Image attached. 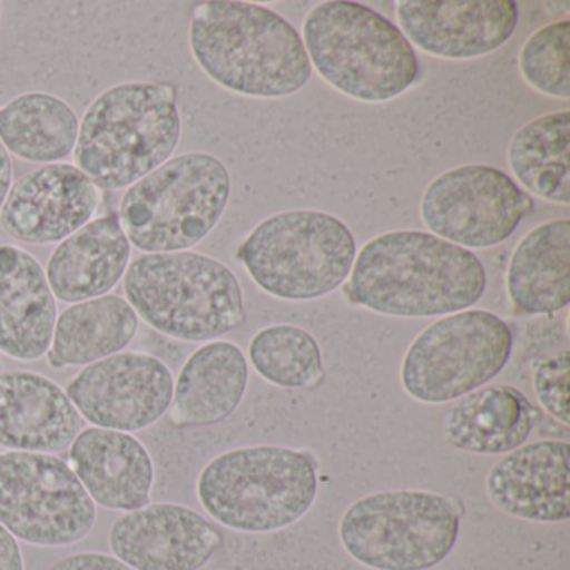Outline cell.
Segmentation results:
<instances>
[{
    "label": "cell",
    "instance_id": "484cf974",
    "mask_svg": "<svg viewBox=\"0 0 570 570\" xmlns=\"http://www.w3.org/2000/svg\"><path fill=\"white\" fill-rule=\"evenodd\" d=\"M78 135V112L59 96L26 92L0 106V142L22 161L65 163L75 153Z\"/></svg>",
    "mask_w": 570,
    "mask_h": 570
},
{
    "label": "cell",
    "instance_id": "603a6c76",
    "mask_svg": "<svg viewBox=\"0 0 570 570\" xmlns=\"http://www.w3.org/2000/svg\"><path fill=\"white\" fill-rule=\"evenodd\" d=\"M507 295L517 315L562 312L570 303V219L530 229L510 256Z\"/></svg>",
    "mask_w": 570,
    "mask_h": 570
},
{
    "label": "cell",
    "instance_id": "52a82bcc",
    "mask_svg": "<svg viewBox=\"0 0 570 570\" xmlns=\"http://www.w3.org/2000/svg\"><path fill=\"white\" fill-rule=\"evenodd\" d=\"M229 196L232 176L222 159L183 153L126 189L118 219L141 253L189 252L222 222Z\"/></svg>",
    "mask_w": 570,
    "mask_h": 570
},
{
    "label": "cell",
    "instance_id": "1f68e13d",
    "mask_svg": "<svg viewBox=\"0 0 570 570\" xmlns=\"http://www.w3.org/2000/svg\"><path fill=\"white\" fill-rule=\"evenodd\" d=\"M0 570H26L19 540L0 523Z\"/></svg>",
    "mask_w": 570,
    "mask_h": 570
},
{
    "label": "cell",
    "instance_id": "83f0119b",
    "mask_svg": "<svg viewBox=\"0 0 570 570\" xmlns=\"http://www.w3.org/2000/svg\"><path fill=\"white\" fill-rule=\"evenodd\" d=\"M249 362L259 376L279 389H309L325 376L315 336L286 323L266 326L253 336Z\"/></svg>",
    "mask_w": 570,
    "mask_h": 570
},
{
    "label": "cell",
    "instance_id": "2e32d148",
    "mask_svg": "<svg viewBox=\"0 0 570 570\" xmlns=\"http://www.w3.org/2000/svg\"><path fill=\"white\" fill-rule=\"evenodd\" d=\"M108 542L112 556L135 570H202L222 549L223 535L195 509L151 502L118 517Z\"/></svg>",
    "mask_w": 570,
    "mask_h": 570
},
{
    "label": "cell",
    "instance_id": "4dcf8cb0",
    "mask_svg": "<svg viewBox=\"0 0 570 570\" xmlns=\"http://www.w3.org/2000/svg\"><path fill=\"white\" fill-rule=\"evenodd\" d=\"M48 570H135L118 557L105 552H78L56 560Z\"/></svg>",
    "mask_w": 570,
    "mask_h": 570
},
{
    "label": "cell",
    "instance_id": "4316f807",
    "mask_svg": "<svg viewBox=\"0 0 570 570\" xmlns=\"http://www.w3.org/2000/svg\"><path fill=\"white\" fill-rule=\"evenodd\" d=\"M507 163L517 181L552 205H570V111L523 125L510 139Z\"/></svg>",
    "mask_w": 570,
    "mask_h": 570
},
{
    "label": "cell",
    "instance_id": "8fae6325",
    "mask_svg": "<svg viewBox=\"0 0 570 570\" xmlns=\"http://www.w3.org/2000/svg\"><path fill=\"white\" fill-rule=\"evenodd\" d=\"M98 522L75 470L55 453L0 452V523L35 547L76 546Z\"/></svg>",
    "mask_w": 570,
    "mask_h": 570
},
{
    "label": "cell",
    "instance_id": "7c38bea8",
    "mask_svg": "<svg viewBox=\"0 0 570 570\" xmlns=\"http://www.w3.org/2000/svg\"><path fill=\"white\" fill-rule=\"evenodd\" d=\"M533 199L502 169L463 165L436 176L422 195L429 233L470 249L507 242L532 215Z\"/></svg>",
    "mask_w": 570,
    "mask_h": 570
},
{
    "label": "cell",
    "instance_id": "44dd1931",
    "mask_svg": "<svg viewBox=\"0 0 570 570\" xmlns=\"http://www.w3.org/2000/svg\"><path fill=\"white\" fill-rule=\"evenodd\" d=\"M132 246L118 215L91 219L58 243L46 265V278L62 303H81L109 295L125 278Z\"/></svg>",
    "mask_w": 570,
    "mask_h": 570
},
{
    "label": "cell",
    "instance_id": "9c48e42d",
    "mask_svg": "<svg viewBox=\"0 0 570 570\" xmlns=\"http://www.w3.org/2000/svg\"><path fill=\"white\" fill-rule=\"evenodd\" d=\"M460 509L426 490H389L362 497L342 515L340 542L372 570H430L452 553Z\"/></svg>",
    "mask_w": 570,
    "mask_h": 570
},
{
    "label": "cell",
    "instance_id": "9a60e30c",
    "mask_svg": "<svg viewBox=\"0 0 570 570\" xmlns=\"http://www.w3.org/2000/svg\"><path fill=\"white\" fill-rule=\"evenodd\" d=\"M101 189L71 163L38 166L12 183L0 225L24 245L65 242L95 219Z\"/></svg>",
    "mask_w": 570,
    "mask_h": 570
},
{
    "label": "cell",
    "instance_id": "d6986e66",
    "mask_svg": "<svg viewBox=\"0 0 570 570\" xmlns=\"http://www.w3.org/2000/svg\"><path fill=\"white\" fill-rule=\"evenodd\" d=\"M68 463L102 509L131 512L151 503L155 462L132 433L86 426L69 446Z\"/></svg>",
    "mask_w": 570,
    "mask_h": 570
},
{
    "label": "cell",
    "instance_id": "8992f818",
    "mask_svg": "<svg viewBox=\"0 0 570 570\" xmlns=\"http://www.w3.org/2000/svg\"><path fill=\"white\" fill-rule=\"evenodd\" d=\"M196 495L205 512L226 529L276 532L309 512L318 495V473L302 450L242 446L206 463Z\"/></svg>",
    "mask_w": 570,
    "mask_h": 570
},
{
    "label": "cell",
    "instance_id": "f1b7e54d",
    "mask_svg": "<svg viewBox=\"0 0 570 570\" xmlns=\"http://www.w3.org/2000/svg\"><path fill=\"white\" fill-rule=\"evenodd\" d=\"M523 81L540 95L570 99V22H550L533 32L519 52Z\"/></svg>",
    "mask_w": 570,
    "mask_h": 570
},
{
    "label": "cell",
    "instance_id": "e0dca14e",
    "mask_svg": "<svg viewBox=\"0 0 570 570\" xmlns=\"http://www.w3.org/2000/svg\"><path fill=\"white\" fill-rule=\"evenodd\" d=\"M485 493L505 515L535 523L570 517V445L562 440L523 443L502 455L485 476Z\"/></svg>",
    "mask_w": 570,
    "mask_h": 570
},
{
    "label": "cell",
    "instance_id": "30bf717a",
    "mask_svg": "<svg viewBox=\"0 0 570 570\" xmlns=\"http://www.w3.org/2000/svg\"><path fill=\"white\" fill-rule=\"evenodd\" d=\"M512 348V330L499 315L463 309L442 316L413 340L400 366V382L416 402H455L492 382Z\"/></svg>",
    "mask_w": 570,
    "mask_h": 570
},
{
    "label": "cell",
    "instance_id": "ac0fdd59",
    "mask_svg": "<svg viewBox=\"0 0 570 570\" xmlns=\"http://www.w3.org/2000/svg\"><path fill=\"white\" fill-rule=\"evenodd\" d=\"M85 420L66 390L42 373H0V449L59 453L75 442Z\"/></svg>",
    "mask_w": 570,
    "mask_h": 570
},
{
    "label": "cell",
    "instance_id": "ba28073f",
    "mask_svg": "<svg viewBox=\"0 0 570 570\" xmlns=\"http://www.w3.org/2000/svg\"><path fill=\"white\" fill-rule=\"evenodd\" d=\"M355 258L348 226L316 209H289L263 219L238 249L255 285L286 302L325 298L348 279Z\"/></svg>",
    "mask_w": 570,
    "mask_h": 570
},
{
    "label": "cell",
    "instance_id": "d4e9b609",
    "mask_svg": "<svg viewBox=\"0 0 570 570\" xmlns=\"http://www.w3.org/2000/svg\"><path fill=\"white\" fill-rule=\"evenodd\" d=\"M139 318L119 295L72 303L59 313L49 346V365L56 370L85 366L125 352L138 335Z\"/></svg>",
    "mask_w": 570,
    "mask_h": 570
},
{
    "label": "cell",
    "instance_id": "5bb4252c",
    "mask_svg": "<svg viewBox=\"0 0 570 570\" xmlns=\"http://www.w3.org/2000/svg\"><path fill=\"white\" fill-rule=\"evenodd\" d=\"M395 12L410 45L446 61L493 55L519 24L513 0H399Z\"/></svg>",
    "mask_w": 570,
    "mask_h": 570
},
{
    "label": "cell",
    "instance_id": "4fadbf2b",
    "mask_svg": "<svg viewBox=\"0 0 570 570\" xmlns=\"http://www.w3.org/2000/svg\"><path fill=\"white\" fill-rule=\"evenodd\" d=\"M173 390L175 376L161 358L125 350L85 366L66 393L89 425L132 433L168 413Z\"/></svg>",
    "mask_w": 570,
    "mask_h": 570
},
{
    "label": "cell",
    "instance_id": "277c9868",
    "mask_svg": "<svg viewBox=\"0 0 570 570\" xmlns=\"http://www.w3.org/2000/svg\"><path fill=\"white\" fill-rule=\"evenodd\" d=\"M302 39L320 78L355 101L383 105L419 81L413 46L393 22L358 2L326 0L309 9Z\"/></svg>",
    "mask_w": 570,
    "mask_h": 570
},
{
    "label": "cell",
    "instance_id": "cb8c5ba5",
    "mask_svg": "<svg viewBox=\"0 0 570 570\" xmlns=\"http://www.w3.org/2000/svg\"><path fill=\"white\" fill-rule=\"evenodd\" d=\"M533 422V406L520 390L485 385L450 405L442 432L446 442L462 452L505 455L527 443Z\"/></svg>",
    "mask_w": 570,
    "mask_h": 570
},
{
    "label": "cell",
    "instance_id": "3957f363",
    "mask_svg": "<svg viewBox=\"0 0 570 570\" xmlns=\"http://www.w3.org/2000/svg\"><path fill=\"white\" fill-rule=\"evenodd\" d=\"M181 141L178 92L168 82H119L79 119L76 168L99 189H128L175 156Z\"/></svg>",
    "mask_w": 570,
    "mask_h": 570
},
{
    "label": "cell",
    "instance_id": "7a4b0ae2",
    "mask_svg": "<svg viewBox=\"0 0 570 570\" xmlns=\"http://www.w3.org/2000/svg\"><path fill=\"white\" fill-rule=\"evenodd\" d=\"M188 41L196 65L213 82L246 98H288L312 78L302 36L265 6L202 2L193 9Z\"/></svg>",
    "mask_w": 570,
    "mask_h": 570
},
{
    "label": "cell",
    "instance_id": "836d02e7",
    "mask_svg": "<svg viewBox=\"0 0 570 570\" xmlns=\"http://www.w3.org/2000/svg\"><path fill=\"white\" fill-rule=\"evenodd\" d=\"M2 12H4V6L0 2V18H2Z\"/></svg>",
    "mask_w": 570,
    "mask_h": 570
},
{
    "label": "cell",
    "instance_id": "d6a6232c",
    "mask_svg": "<svg viewBox=\"0 0 570 570\" xmlns=\"http://www.w3.org/2000/svg\"><path fill=\"white\" fill-rule=\"evenodd\" d=\"M12 183H14V166H12V158L4 146L0 142V212L4 206L6 198L11 191Z\"/></svg>",
    "mask_w": 570,
    "mask_h": 570
},
{
    "label": "cell",
    "instance_id": "ffe728a7",
    "mask_svg": "<svg viewBox=\"0 0 570 570\" xmlns=\"http://www.w3.org/2000/svg\"><path fill=\"white\" fill-rule=\"evenodd\" d=\"M58 316L38 258L22 246L0 243V353L18 362L45 358Z\"/></svg>",
    "mask_w": 570,
    "mask_h": 570
},
{
    "label": "cell",
    "instance_id": "f546056e",
    "mask_svg": "<svg viewBox=\"0 0 570 570\" xmlns=\"http://www.w3.org/2000/svg\"><path fill=\"white\" fill-rule=\"evenodd\" d=\"M569 383V350L553 353L533 370L532 386L537 402L550 416L563 425L570 423Z\"/></svg>",
    "mask_w": 570,
    "mask_h": 570
},
{
    "label": "cell",
    "instance_id": "7402d4cb",
    "mask_svg": "<svg viewBox=\"0 0 570 570\" xmlns=\"http://www.w3.org/2000/svg\"><path fill=\"white\" fill-rule=\"evenodd\" d=\"M249 382L245 353L228 340L196 348L179 370L169 420L178 429L218 425L242 405Z\"/></svg>",
    "mask_w": 570,
    "mask_h": 570
},
{
    "label": "cell",
    "instance_id": "5b68a950",
    "mask_svg": "<svg viewBox=\"0 0 570 570\" xmlns=\"http://www.w3.org/2000/svg\"><path fill=\"white\" fill-rule=\"evenodd\" d=\"M122 286L139 320L179 342H213L246 320L239 279L203 253H142L129 263Z\"/></svg>",
    "mask_w": 570,
    "mask_h": 570
},
{
    "label": "cell",
    "instance_id": "6da1fadb",
    "mask_svg": "<svg viewBox=\"0 0 570 570\" xmlns=\"http://www.w3.org/2000/svg\"><path fill=\"white\" fill-rule=\"evenodd\" d=\"M485 289V266L475 253L429 232L396 229L363 245L346 295L379 315L432 318L472 308Z\"/></svg>",
    "mask_w": 570,
    "mask_h": 570
}]
</instances>
